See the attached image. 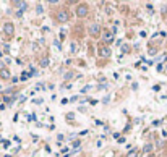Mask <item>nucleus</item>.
Returning a JSON list of instances; mask_svg holds the SVG:
<instances>
[{"label":"nucleus","instance_id":"obj_9","mask_svg":"<svg viewBox=\"0 0 167 157\" xmlns=\"http://www.w3.org/2000/svg\"><path fill=\"white\" fill-rule=\"evenodd\" d=\"M127 157H138V149H130Z\"/></svg>","mask_w":167,"mask_h":157},{"label":"nucleus","instance_id":"obj_18","mask_svg":"<svg viewBox=\"0 0 167 157\" xmlns=\"http://www.w3.org/2000/svg\"><path fill=\"white\" fill-rule=\"evenodd\" d=\"M2 99H3V97H0V100H2Z\"/></svg>","mask_w":167,"mask_h":157},{"label":"nucleus","instance_id":"obj_17","mask_svg":"<svg viewBox=\"0 0 167 157\" xmlns=\"http://www.w3.org/2000/svg\"><path fill=\"white\" fill-rule=\"evenodd\" d=\"M67 118H68V120H73L75 115H73V114H68V115H67Z\"/></svg>","mask_w":167,"mask_h":157},{"label":"nucleus","instance_id":"obj_8","mask_svg":"<svg viewBox=\"0 0 167 157\" xmlns=\"http://www.w3.org/2000/svg\"><path fill=\"white\" fill-rule=\"evenodd\" d=\"M0 78L2 79H10V71L7 68H0Z\"/></svg>","mask_w":167,"mask_h":157},{"label":"nucleus","instance_id":"obj_5","mask_svg":"<svg viewBox=\"0 0 167 157\" xmlns=\"http://www.w3.org/2000/svg\"><path fill=\"white\" fill-rule=\"evenodd\" d=\"M99 55H101V57H110V55H112V50H110V47H107V46H102L101 49H99Z\"/></svg>","mask_w":167,"mask_h":157},{"label":"nucleus","instance_id":"obj_3","mask_svg":"<svg viewBox=\"0 0 167 157\" xmlns=\"http://www.w3.org/2000/svg\"><path fill=\"white\" fill-rule=\"evenodd\" d=\"M3 34H7V36H13V34H15V26H13V23L7 21L5 25H3Z\"/></svg>","mask_w":167,"mask_h":157},{"label":"nucleus","instance_id":"obj_6","mask_svg":"<svg viewBox=\"0 0 167 157\" xmlns=\"http://www.w3.org/2000/svg\"><path fill=\"white\" fill-rule=\"evenodd\" d=\"M13 5L16 7V8H19V11H21V13L28 8V3H26V2H21V0H16V2H13Z\"/></svg>","mask_w":167,"mask_h":157},{"label":"nucleus","instance_id":"obj_12","mask_svg":"<svg viewBox=\"0 0 167 157\" xmlns=\"http://www.w3.org/2000/svg\"><path fill=\"white\" fill-rule=\"evenodd\" d=\"M63 78H65V81H67V79H71V78H73V73H71V71H68V73H65V76H63Z\"/></svg>","mask_w":167,"mask_h":157},{"label":"nucleus","instance_id":"obj_1","mask_svg":"<svg viewBox=\"0 0 167 157\" xmlns=\"http://www.w3.org/2000/svg\"><path fill=\"white\" fill-rule=\"evenodd\" d=\"M55 18H57L58 23H67L68 21V10H58Z\"/></svg>","mask_w":167,"mask_h":157},{"label":"nucleus","instance_id":"obj_4","mask_svg":"<svg viewBox=\"0 0 167 157\" xmlns=\"http://www.w3.org/2000/svg\"><path fill=\"white\" fill-rule=\"evenodd\" d=\"M89 34L93 36V37H97V36L101 34V26L99 25H91L89 26Z\"/></svg>","mask_w":167,"mask_h":157},{"label":"nucleus","instance_id":"obj_10","mask_svg":"<svg viewBox=\"0 0 167 157\" xmlns=\"http://www.w3.org/2000/svg\"><path fill=\"white\" fill-rule=\"evenodd\" d=\"M143 151H145V152H151V151H153V144H151V143H146L145 147H143Z\"/></svg>","mask_w":167,"mask_h":157},{"label":"nucleus","instance_id":"obj_11","mask_svg":"<svg viewBox=\"0 0 167 157\" xmlns=\"http://www.w3.org/2000/svg\"><path fill=\"white\" fill-rule=\"evenodd\" d=\"M47 65H49V60H47V58H42V62H41V67H42V68H46Z\"/></svg>","mask_w":167,"mask_h":157},{"label":"nucleus","instance_id":"obj_2","mask_svg":"<svg viewBox=\"0 0 167 157\" xmlns=\"http://www.w3.org/2000/svg\"><path fill=\"white\" fill-rule=\"evenodd\" d=\"M88 11H89V8H88V5H86V3H81V5L76 7V15H78V18H85L86 15H88Z\"/></svg>","mask_w":167,"mask_h":157},{"label":"nucleus","instance_id":"obj_16","mask_svg":"<svg viewBox=\"0 0 167 157\" xmlns=\"http://www.w3.org/2000/svg\"><path fill=\"white\" fill-rule=\"evenodd\" d=\"M71 52H76V44H71Z\"/></svg>","mask_w":167,"mask_h":157},{"label":"nucleus","instance_id":"obj_14","mask_svg":"<svg viewBox=\"0 0 167 157\" xmlns=\"http://www.w3.org/2000/svg\"><path fill=\"white\" fill-rule=\"evenodd\" d=\"M91 89V86H86V87H83V89H81V92H88Z\"/></svg>","mask_w":167,"mask_h":157},{"label":"nucleus","instance_id":"obj_13","mask_svg":"<svg viewBox=\"0 0 167 157\" xmlns=\"http://www.w3.org/2000/svg\"><path fill=\"white\" fill-rule=\"evenodd\" d=\"M31 75H33V73H23V75H21V79H23V81H25V79H28Z\"/></svg>","mask_w":167,"mask_h":157},{"label":"nucleus","instance_id":"obj_7","mask_svg":"<svg viewBox=\"0 0 167 157\" xmlns=\"http://www.w3.org/2000/svg\"><path fill=\"white\" fill-rule=\"evenodd\" d=\"M102 39H104L106 46H107V44H112V42H114V34L109 33V31H106V34L102 36Z\"/></svg>","mask_w":167,"mask_h":157},{"label":"nucleus","instance_id":"obj_15","mask_svg":"<svg viewBox=\"0 0 167 157\" xmlns=\"http://www.w3.org/2000/svg\"><path fill=\"white\" fill-rule=\"evenodd\" d=\"M36 11H37V13H42V5H37V10Z\"/></svg>","mask_w":167,"mask_h":157}]
</instances>
